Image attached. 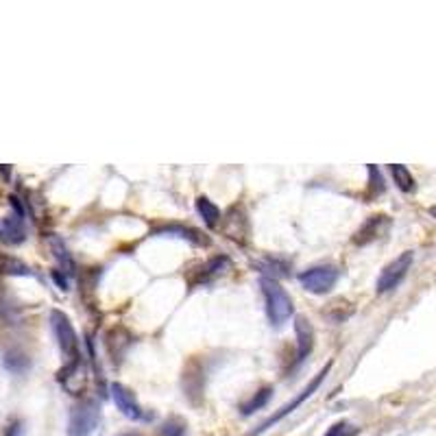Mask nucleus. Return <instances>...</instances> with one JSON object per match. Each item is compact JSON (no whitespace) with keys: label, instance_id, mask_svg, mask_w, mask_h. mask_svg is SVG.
<instances>
[{"label":"nucleus","instance_id":"412c9836","mask_svg":"<svg viewBox=\"0 0 436 436\" xmlns=\"http://www.w3.org/2000/svg\"><path fill=\"white\" fill-rule=\"evenodd\" d=\"M157 233H177L179 238H188L190 242L194 245H208L205 238H201V233L196 229H190V227H179V225H170V227H161Z\"/></svg>","mask_w":436,"mask_h":436},{"label":"nucleus","instance_id":"b1692460","mask_svg":"<svg viewBox=\"0 0 436 436\" xmlns=\"http://www.w3.org/2000/svg\"><path fill=\"white\" fill-rule=\"evenodd\" d=\"M369 177H371V194L375 196V194H382L384 192V181H382V175H379V170L375 168V166H369Z\"/></svg>","mask_w":436,"mask_h":436},{"label":"nucleus","instance_id":"f8f14e48","mask_svg":"<svg viewBox=\"0 0 436 436\" xmlns=\"http://www.w3.org/2000/svg\"><path fill=\"white\" fill-rule=\"evenodd\" d=\"M295 334H297V362H303L314 349V327L305 317H295Z\"/></svg>","mask_w":436,"mask_h":436},{"label":"nucleus","instance_id":"20e7f679","mask_svg":"<svg viewBox=\"0 0 436 436\" xmlns=\"http://www.w3.org/2000/svg\"><path fill=\"white\" fill-rule=\"evenodd\" d=\"M340 277V270L332 264H319L303 270L299 275V284L312 295H325L336 286Z\"/></svg>","mask_w":436,"mask_h":436},{"label":"nucleus","instance_id":"f3484780","mask_svg":"<svg viewBox=\"0 0 436 436\" xmlns=\"http://www.w3.org/2000/svg\"><path fill=\"white\" fill-rule=\"evenodd\" d=\"M0 275H15V277H27L31 275V268L13 256H5L0 253Z\"/></svg>","mask_w":436,"mask_h":436},{"label":"nucleus","instance_id":"9d476101","mask_svg":"<svg viewBox=\"0 0 436 436\" xmlns=\"http://www.w3.org/2000/svg\"><path fill=\"white\" fill-rule=\"evenodd\" d=\"M388 225H391V218H388L386 214L371 216L369 221H367L365 225H362V227L356 231V235H354V242H356V245H360V247H365V245H369V242H373V240L382 238V235L386 233Z\"/></svg>","mask_w":436,"mask_h":436},{"label":"nucleus","instance_id":"0eeeda50","mask_svg":"<svg viewBox=\"0 0 436 436\" xmlns=\"http://www.w3.org/2000/svg\"><path fill=\"white\" fill-rule=\"evenodd\" d=\"M203 391H205V371L203 365L196 358H192L188 362V367L184 371V395L190 399L192 406H198L203 399Z\"/></svg>","mask_w":436,"mask_h":436},{"label":"nucleus","instance_id":"1a4fd4ad","mask_svg":"<svg viewBox=\"0 0 436 436\" xmlns=\"http://www.w3.org/2000/svg\"><path fill=\"white\" fill-rule=\"evenodd\" d=\"M131 342H133L131 332L122 325L112 327V330H109L107 336H105V347H107L109 356H112V360L116 362V365H120V360L126 354V349L131 347Z\"/></svg>","mask_w":436,"mask_h":436},{"label":"nucleus","instance_id":"6e6552de","mask_svg":"<svg viewBox=\"0 0 436 436\" xmlns=\"http://www.w3.org/2000/svg\"><path fill=\"white\" fill-rule=\"evenodd\" d=\"M112 397H114V404L118 406V410L124 416H129V419H133V421H149L151 419V416L138 404L133 391H129L124 384H112Z\"/></svg>","mask_w":436,"mask_h":436},{"label":"nucleus","instance_id":"6ab92c4d","mask_svg":"<svg viewBox=\"0 0 436 436\" xmlns=\"http://www.w3.org/2000/svg\"><path fill=\"white\" fill-rule=\"evenodd\" d=\"M270 395H272V388L270 386H264V388H260L256 395H253L247 404H242V414H253L256 410H260V408H264L266 404H268V399H270Z\"/></svg>","mask_w":436,"mask_h":436},{"label":"nucleus","instance_id":"dca6fc26","mask_svg":"<svg viewBox=\"0 0 436 436\" xmlns=\"http://www.w3.org/2000/svg\"><path fill=\"white\" fill-rule=\"evenodd\" d=\"M196 212H198V216L203 218V223L210 229H216L218 223H221V210H218L208 196H198L196 198Z\"/></svg>","mask_w":436,"mask_h":436},{"label":"nucleus","instance_id":"f257e3e1","mask_svg":"<svg viewBox=\"0 0 436 436\" xmlns=\"http://www.w3.org/2000/svg\"><path fill=\"white\" fill-rule=\"evenodd\" d=\"M260 288L264 295V303H266V317L270 321V325L282 327L295 312L293 299L286 293V288H282V284L272 277H262L260 279Z\"/></svg>","mask_w":436,"mask_h":436},{"label":"nucleus","instance_id":"423d86ee","mask_svg":"<svg viewBox=\"0 0 436 436\" xmlns=\"http://www.w3.org/2000/svg\"><path fill=\"white\" fill-rule=\"evenodd\" d=\"M412 260H414L412 251H404L402 256L395 258L393 262H388L384 268H382L379 277H377V286H375L377 293H391V290H395L399 284H402L412 266Z\"/></svg>","mask_w":436,"mask_h":436},{"label":"nucleus","instance_id":"f03ea898","mask_svg":"<svg viewBox=\"0 0 436 436\" xmlns=\"http://www.w3.org/2000/svg\"><path fill=\"white\" fill-rule=\"evenodd\" d=\"M50 325H52L54 338H57V342H59V349L68 360L66 365H79L81 362L79 336L75 332V327H72L70 319L59 310H52L50 312Z\"/></svg>","mask_w":436,"mask_h":436},{"label":"nucleus","instance_id":"a211bd4d","mask_svg":"<svg viewBox=\"0 0 436 436\" xmlns=\"http://www.w3.org/2000/svg\"><path fill=\"white\" fill-rule=\"evenodd\" d=\"M391 173H393V179H395V184H397L399 190H402V192H414V188H416L414 177H412V173L406 166H402V164H393Z\"/></svg>","mask_w":436,"mask_h":436},{"label":"nucleus","instance_id":"393cba45","mask_svg":"<svg viewBox=\"0 0 436 436\" xmlns=\"http://www.w3.org/2000/svg\"><path fill=\"white\" fill-rule=\"evenodd\" d=\"M52 279H54V282H57V286H59L61 290H68V279H66V277L61 275V272H59V270H52Z\"/></svg>","mask_w":436,"mask_h":436},{"label":"nucleus","instance_id":"ddd939ff","mask_svg":"<svg viewBox=\"0 0 436 436\" xmlns=\"http://www.w3.org/2000/svg\"><path fill=\"white\" fill-rule=\"evenodd\" d=\"M27 240V229L20 216H5L0 218V242L5 245H22Z\"/></svg>","mask_w":436,"mask_h":436},{"label":"nucleus","instance_id":"2eb2a0df","mask_svg":"<svg viewBox=\"0 0 436 436\" xmlns=\"http://www.w3.org/2000/svg\"><path fill=\"white\" fill-rule=\"evenodd\" d=\"M229 266V260L223 256V258H212L205 266H201V270L196 272V277L194 279H190V284L192 286H196V284H205V282H210L212 277H218L221 275V272L225 270Z\"/></svg>","mask_w":436,"mask_h":436},{"label":"nucleus","instance_id":"7ed1b4c3","mask_svg":"<svg viewBox=\"0 0 436 436\" xmlns=\"http://www.w3.org/2000/svg\"><path fill=\"white\" fill-rule=\"evenodd\" d=\"M330 369H332V362H327V365H325V367H323V369H321V371H319V373H317V375L310 379V384H307V386H305V388H303V391H301V393H299V395L293 399V402H288V404H286V406H282V408H279L275 414H272V416H268L266 421H262V423H260L256 430H251V432H249V436H258V434L266 432L270 426L279 423L282 419H286V416H288L290 412H295V408H299V406L305 402V399H310V397H312V395L319 391L321 382L325 379V375H327V373H330Z\"/></svg>","mask_w":436,"mask_h":436},{"label":"nucleus","instance_id":"5701e85b","mask_svg":"<svg viewBox=\"0 0 436 436\" xmlns=\"http://www.w3.org/2000/svg\"><path fill=\"white\" fill-rule=\"evenodd\" d=\"M354 434H356V428H351L347 421H338L325 432V436H354Z\"/></svg>","mask_w":436,"mask_h":436},{"label":"nucleus","instance_id":"9b49d317","mask_svg":"<svg viewBox=\"0 0 436 436\" xmlns=\"http://www.w3.org/2000/svg\"><path fill=\"white\" fill-rule=\"evenodd\" d=\"M225 233L233 242H240L245 245L249 240V221H247V214L242 208L233 205L227 216H225Z\"/></svg>","mask_w":436,"mask_h":436},{"label":"nucleus","instance_id":"39448f33","mask_svg":"<svg viewBox=\"0 0 436 436\" xmlns=\"http://www.w3.org/2000/svg\"><path fill=\"white\" fill-rule=\"evenodd\" d=\"M101 419V410L94 402H81L70 410L68 436H92Z\"/></svg>","mask_w":436,"mask_h":436},{"label":"nucleus","instance_id":"bb28decb","mask_svg":"<svg viewBox=\"0 0 436 436\" xmlns=\"http://www.w3.org/2000/svg\"><path fill=\"white\" fill-rule=\"evenodd\" d=\"M430 214H432V216L436 218V208H430Z\"/></svg>","mask_w":436,"mask_h":436},{"label":"nucleus","instance_id":"a878e982","mask_svg":"<svg viewBox=\"0 0 436 436\" xmlns=\"http://www.w3.org/2000/svg\"><path fill=\"white\" fill-rule=\"evenodd\" d=\"M118 436H140V434H136V432H124V434H118Z\"/></svg>","mask_w":436,"mask_h":436},{"label":"nucleus","instance_id":"4be33fe9","mask_svg":"<svg viewBox=\"0 0 436 436\" xmlns=\"http://www.w3.org/2000/svg\"><path fill=\"white\" fill-rule=\"evenodd\" d=\"M186 434V423L181 419H168L166 423H164L161 428V436H184Z\"/></svg>","mask_w":436,"mask_h":436},{"label":"nucleus","instance_id":"4468645a","mask_svg":"<svg viewBox=\"0 0 436 436\" xmlns=\"http://www.w3.org/2000/svg\"><path fill=\"white\" fill-rule=\"evenodd\" d=\"M48 245H50V251H52L54 260L59 262V266L68 272V275H72V272H75V260H72V256H70L68 247L64 245V240L57 238L54 233H50L48 235Z\"/></svg>","mask_w":436,"mask_h":436},{"label":"nucleus","instance_id":"aec40b11","mask_svg":"<svg viewBox=\"0 0 436 436\" xmlns=\"http://www.w3.org/2000/svg\"><path fill=\"white\" fill-rule=\"evenodd\" d=\"M3 365L11 373H22L29 369V358L22 351H7L3 358Z\"/></svg>","mask_w":436,"mask_h":436}]
</instances>
